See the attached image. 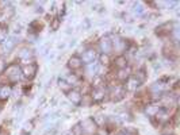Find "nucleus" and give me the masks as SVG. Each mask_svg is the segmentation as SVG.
<instances>
[{"mask_svg": "<svg viewBox=\"0 0 180 135\" xmlns=\"http://www.w3.org/2000/svg\"><path fill=\"white\" fill-rule=\"evenodd\" d=\"M129 73H130V69H121L119 70V73H118V78L119 80H126V78H129Z\"/></svg>", "mask_w": 180, "mask_h": 135, "instance_id": "obj_17", "label": "nucleus"}, {"mask_svg": "<svg viewBox=\"0 0 180 135\" xmlns=\"http://www.w3.org/2000/svg\"><path fill=\"white\" fill-rule=\"evenodd\" d=\"M29 57H31V53H30V50H27V49H23L20 53H19V58H29Z\"/></svg>", "mask_w": 180, "mask_h": 135, "instance_id": "obj_19", "label": "nucleus"}, {"mask_svg": "<svg viewBox=\"0 0 180 135\" xmlns=\"http://www.w3.org/2000/svg\"><path fill=\"white\" fill-rule=\"evenodd\" d=\"M68 135H73V134H72V132H70V134H68Z\"/></svg>", "mask_w": 180, "mask_h": 135, "instance_id": "obj_32", "label": "nucleus"}, {"mask_svg": "<svg viewBox=\"0 0 180 135\" xmlns=\"http://www.w3.org/2000/svg\"><path fill=\"white\" fill-rule=\"evenodd\" d=\"M5 38H7V31H5V28H1L0 30V43L4 42Z\"/></svg>", "mask_w": 180, "mask_h": 135, "instance_id": "obj_24", "label": "nucleus"}, {"mask_svg": "<svg viewBox=\"0 0 180 135\" xmlns=\"http://www.w3.org/2000/svg\"><path fill=\"white\" fill-rule=\"evenodd\" d=\"M65 46H66V43H58V46H57V49H65Z\"/></svg>", "mask_w": 180, "mask_h": 135, "instance_id": "obj_29", "label": "nucleus"}, {"mask_svg": "<svg viewBox=\"0 0 180 135\" xmlns=\"http://www.w3.org/2000/svg\"><path fill=\"white\" fill-rule=\"evenodd\" d=\"M112 49H115V51H122V50L125 49V42L121 39L112 42Z\"/></svg>", "mask_w": 180, "mask_h": 135, "instance_id": "obj_14", "label": "nucleus"}, {"mask_svg": "<svg viewBox=\"0 0 180 135\" xmlns=\"http://www.w3.org/2000/svg\"><path fill=\"white\" fill-rule=\"evenodd\" d=\"M72 134H73V135H83L81 126H80V124H76V126L72 128Z\"/></svg>", "mask_w": 180, "mask_h": 135, "instance_id": "obj_21", "label": "nucleus"}, {"mask_svg": "<svg viewBox=\"0 0 180 135\" xmlns=\"http://www.w3.org/2000/svg\"><path fill=\"white\" fill-rule=\"evenodd\" d=\"M115 63H117V66L119 69H125L126 68V58L123 57V55H119L118 58L115 59Z\"/></svg>", "mask_w": 180, "mask_h": 135, "instance_id": "obj_16", "label": "nucleus"}, {"mask_svg": "<svg viewBox=\"0 0 180 135\" xmlns=\"http://www.w3.org/2000/svg\"><path fill=\"white\" fill-rule=\"evenodd\" d=\"M68 99H69V101L72 104L79 105V104H81V93H80L79 90L72 89L70 92H68Z\"/></svg>", "mask_w": 180, "mask_h": 135, "instance_id": "obj_3", "label": "nucleus"}, {"mask_svg": "<svg viewBox=\"0 0 180 135\" xmlns=\"http://www.w3.org/2000/svg\"><path fill=\"white\" fill-rule=\"evenodd\" d=\"M52 22V28L53 30H57L58 26H60V20L58 19H54V20H50Z\"/></svg>", "mask_w": 180, "mask_h": 135, "instance_id": "obj_25", "label": "nucleus"}, {"mask_svg": "<svg viewBox=\"0 0 180 135\" xmlns=\"http://www.w3.org/2000/svg\"><path fill=\"white\" fill-rule=\"evenodd\" d=\"M121 135H123V134H121Z\"/></svg>", "mask_w": 180, "mask_h": 135, "instance_id": "obj_33", "label": "nucleus"}, {"mask_svg": "<svg viewBox=\"0 0 180 135\" xmlns=\"http://www.w3.org/2000/svg\"><path fill=\"white\" fill-rule=\"evenodd\" d=\"M138 84H140V82H138L134 77H129L125 88H126V90H136L137 88H138Z\"/></svg>", "mask_w": 180, "mask_h": 135, "instance_id": "obj_9", "label": "nucleus"}, {"mask_svg": "<svg viewBox=\"0 0 180 135\" xmlns=\"http://www.w3.org/2000/svg\"><path fill=\"white\" fill-rule=\"evenodd\" d=\"M103 97H104V90L102 89V88H95V89L92 90L91 99H92L93 101H100V100H103Z\"/></svg>", "mask_w": 180, "mask_h": 135, "instance_id": "obj_7", "label": "nucleus"}, {"mask_svg": "<svg viewBox=\"0 0 180 135\" xmlns=\"http://www.w3.org/2000/svg\"><path fill=\"white\" fill-rule=\"evenodd\" d=\"M58 85H60V88H61L65 93H68V92H70V89H72V85H69L68 82H66L65 80H62V78H60L58 80Z\"/></svg>", "mask_w": 180, "mask_h": 135, "instance_id": "obj_12", "label": "nucleus"}, {"mask_svg": "<svg viewBox=\"0 0 180 135\" xmlns=\"http://www.w3.org/2000/svg\"><path fill=\"white\" fill-rule=\"evenodd\" d=\"M31 130H33V122H29V123H26V124L23 126V131H25V134L31 132Z\"/></svg>", "mask_w": 180, "mask_h": 135, "instance_id": "obj_22", "label": "nucleus"}, {"mask_svg": "<svg viewBox=\"0 0 180 135\" xmlns=\"http://www.w3.org/2000/svg\"><path fill=\"white\" fill-rule=\"evenodd\" d=\"M134 78H136L137 81H138V82H144V81L146 80V73L144 72V70H142V69H141V70H138V72L136 73V76H134Z\"/></svg>", "mask_w": 180, "mask_h": 135, "instance_id": "obj_15", "label": "nucleus"}, {"mask_svg": "<svg viewBox=\"0 0 180 135\" xmlns=\"http://www.w3.org/2000/svg\"><path fill=\"white\" fill-rule=\"evenodd\" d=\"M54 57H56V53H52L50 55H49V58H54Z\"/></svg>", "mask_w": 180, "mask_h": 135, "instance_id": "obj_31", "label": "nucleus"}, {"mask_svg": "<svg viewBox=\"0 0 180 135\" xmlns=\"http://www.w3.org/2000/svg\"><path fill=\"white\" fill-rule=\"evenodd\" d=\"M100 49L103 51V54H108L111 53V50H112V42L108 36H104V38H102L100 39Z\"/></svg>", "mask_w": 180, "mask_h": 135, "instance_id": "obj_2", "label": "nucleus"}, {"mask_svg": "<svg viewBox=\"0 0 180 135\" xmlns=\"http://www.w3.org/2000/svg\"><path fill=\"white\" fill-rule=\"evenodd\" d=\"M99 65L100 63H97V62H91V63H88L87 66H85V70H87L88 74H92L93 77L97 74V69H99Z\"/></svg>", "mask_w": 180, "mask_h": 135, "instance_id": "obj_8", "label": "nucleus"}, {"mask_svg": "<svg viewBox=\"0 0 180 135\" xmlns=\"http://www.w3.org/2000/svg\"><path fill=\"white\" fill-rule=\"evenodd\" d=\"M80 126H81V130L87 131V132H92L95 128H96V124H95V122L92 120V119H85V120H83L81 123H80Z\"/></svg>", "mask_w": 180, "mask_h": 135, "instance_id": "obj_4", "label": "nucleus"}, {"mask_svg": "<svg viewBox=\"0 0 180 135\" xmlns=\"http://www.w3.org/2000/svg\"><path fill=\"white\" fill-rule=\"evenodd\" d=\"M133 14L137 15V16H141V15H144L145 14V7L141 4V3H134L133 4Z\"/></svg>", "mask_w": 180, "mask_h": 135, "instance_id": "obj_10", "label": "nucleus"}, {"mask_svg": "<svg viewBox=\"0 0 180 135\" xmlns=\"http://www.w3.org/2000/svg\"><path fill=\"white\" fill-rule=\"evenodd\" d=\"M158 111H160V108L156 107V105H149V107L146 108V113H148L149 116H154Z\"/></svg>", "mask_w": 180, "mask_h": 135, "instance_id": "obj_18", "label": "nucleus"}, {"mask_svg": "<svg viewBox=\"0 0 180 135\" xmlns=\"http://www.w3.org/2000/svg\"><path fill=\"white\" fill-rule=\"evenodd\" d=\"M81 59H80V57H72V58L69 59V62H68V66L70 68V69H77V68L81 66Z\"/></svg>", "mask_w": 180, "mask_h": 135, "instance_id": "obj_11", "label": "nucleus"}, {"mask_svg": "<svg viewBox=\"0 0 180 135\" xmlns=\"http://www.w3.org/2000/svg\"><path fill=\"white\" fill-rule=\"evenodd\" d=\"M22 72H23V74H25L26 78H33L34 74L37 73V65H34V63H29L27 66L23 68Z\"/></svg>", "mask_w": 180, "mask_h": 135, "instance_id": "obj_5", "label": "nucleus"}, {"mask_svg": "<svg viewBox=\"0 0 180 135\" xmlns=\"http://www.w3.org/2000/svg\"><path fill=\"white\" fill-rule=\"evenodd\" d=\"M10 95H11V88H10V86H1V88H0V97H1V99H7V97H8Z\"/></svg>", "mask_w": 180, "mask_h": 135, "instance_id": "obj_13", "label": "nucleus"}, {"mask_svg": "<svg viewBox=\"0 0 180 135\" xmlns=\"http://www.w3.org/2000/svg\"><path fill=\"white\" fill-rule=\"evenodd\" d=\"M4 69H5V63H4V61H3V59H0V73L3 72Z\"/></svg>", "mask_w": 180, "mask_h": 135, "instance_id": "obj_27", "label": "nucleus"}, {"mask_svg": "<svg viewBox=\"0 0 180 135\" xmlns=\"http://www.w3.org/2000/svg\"><path fill=\"white\" fill-rule=\"evenodd\" d=\"M18 42V38L15 35H11V36H7L4 41V49L5 51H11L14 49V46L16 45Z\"/></svg>", "mask_w": 180, "mask_h": 135, "instance_id": "obj_6", "label": "nucleus"}, {"mask_svg": "<svg viewBox=\"0 0 180 135\" xmlns=\"http://www.w3.org/2000/svg\"><path fill=\"white\" fill-rule=\"evenodd\" d=\"M65 81L70 85V82H72V84H75L76 81H77V77H76L75 74H69V76L66 77V80H65Z\"/></svg>", "mask_w": 180, "mask_h": 135, "instance_id": "obj_23", "label": "nucleus"}, {"mask_svg": "<svg viewBox=\"0 0 180 135\" xmlns=\"http://www.w3.org/2000/svg\"><path fill=\"white\" fill-rule=\"evenodd\" d=\"M95 58H96V53H95V50H92V49H88V50H85L83 53V55H81V62H84V63H91V62H95Z\"/></svg>", "mask_w": 180, "mask_h": 135, "instance_id": "obj_1", "label": "nucleus"}, {"mask_svg": "<svg viewBox=\"0 0 180 135\" xmlns=\"http://www.w3.org/2000/svg\"><path fill=\"white\" fill-rule=\"evenodd\" d=\"M19 74H20V73H19V70H18V72L12 73V74L10 76V78H11L12 81H16V80H19V78H20V76H19Z\"/></svg>", "mask_w": 180, "mask_h": 135, "instance_id": "obj_26", "label": "nucleus"}, {"mask_svg": "<svg viewBox=\"0 0 180 135\" xmlns=\"http://www.w3.org/2000/svg\"><path fill=\"white\" fill-rule=\"evenodd\" d=\"M100 65L103 66V65H108V62H110V58H108V55L107 54H102L100 55Z\"/></svg>", "mask_w": 180, "mask_h": 135, "instance_id": "obj_20", "label": "nucleus"}, {"mask_svg": "<svg viewBox=\"0 0 180 135\" xmlns=\"http://www.w3.org/2000/svg\"><path fill=\"white\" fill-rule=\"evenodd\" d=\"M76 42H77V41H76V39H73V41H70V43H69V46H70V47H72V46H75V45H76Z\"/></svg>", "mask_w": 180, "mask_h": 135, "instance_id": "obj_30", "label": "nucleus"}, {"mask_svg": "<svg viewBox=\"0 0 180 135\" xmlns=\"http://www.w3.org/2000/svg\"><path fill=\"white\" fill-rule=\"evenodd\" d=\"M73 32V27H66V34H72Z\"/></svg>", "mask_w": 180, "mask_h": 135, "instance_id": "obj_28", "label": "nucleus"}]
</instances>
